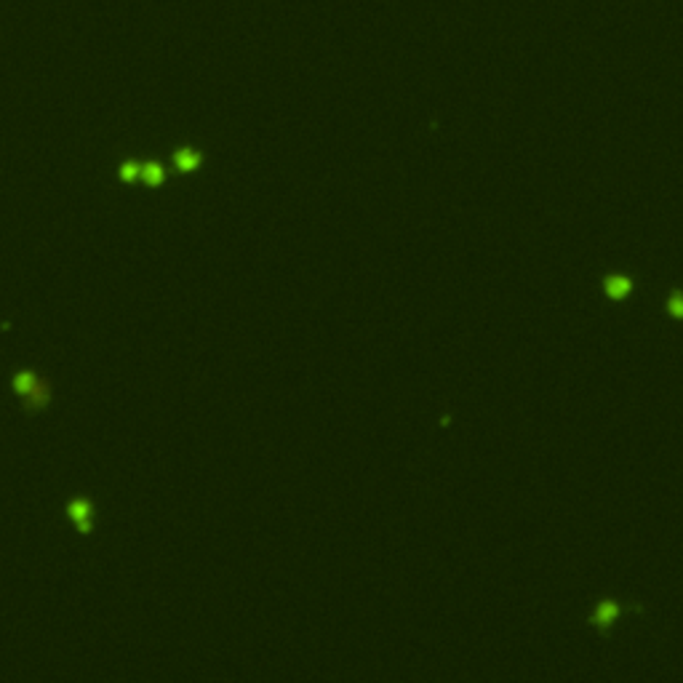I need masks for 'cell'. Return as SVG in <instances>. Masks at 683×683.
Returning <instances> with one entry per match:
<instances>
[{
  "mask_svg": "<svg viewBox=\"0 0 683 683\" xmlns=\"http://www.w3.org/2000/svg\"><path fill=\"white\" fill-rule=\"evenodd\" d=\"M13 390L22 398H27L30 406L35 408L48 403V387H45V382H40L33 371H16V374H13Z\"/></svg>",
  "mask_w": 683,
  "mask_h": 683,
  "instance_id": "obj_1",
  "label": "cell"
},
{
  "mask_svg": "<svg viewBox=\"0 0 683 683\" xmlns=\"http://www.w3.org/2000/svg\"><path fill=\"white\" fill-rule=\"evenodd\" d=\"M200 163H203V155L195 147H179L174 153V168L179 174H192L200 168Z\"/></svg>",
  "mask_w": 683,
  "mask_h": 683,
  "instance_id": "obj_2",
  "label": "cell"
},
{
  "mask_svg": "<svg viewBox=\"0 0 683 683\" xmlns=\"http://www.w3.org/2000/svg\"><path fill=\"white\" fill-rule=\"evenodd\" d=\"M139 179L150 187H160L165 179V168L160 163H139Z\"/></svg>",
  "mask_w": 683,
  "mask_h": 683,
  "instance_id": "obj_3",
  "label": "cell"
},
{
  "mask_svg": "<svg viewBox=\"0 0 683 683\" xmlns=\"http://www.w3.org/2000/svg\"><path fill=\"white\" fill-rule=\"evenodd\" d=\"M72 518L77 520L80 531H89L91 529V505L89 502H75V505H72Z\"/></svg>",
  "mask_w": 683,
  "mask_h": 683,
  "instance_id": "obj_4",
  "label": "cell"
},
{
  "mask_svg": "<svg viewBox=\"0 0 683 683\" xmlns=\"http://www.w3.org/2000/svg\"><path fill=\"white\" fill-rule=\"evenodd\" d=\"M118 177H121V182H136L139 179V163L136 160H123L118 165Z\"/></svg>",
  "mask_w": 683,
  "mask_h": 683,
  "instance_id": "obj_5",
  "label": "cell"
},
{
  "mask_svg": "<svg viewBox=\"0 0 683 683\" xmlns=\"http://www.w3.org/2000/svg\"><path fill=\"white\" fill-rule=\"evenodd\" d=\"M608 294H614V297H622V294H628L630 291V280L628 278H608Z\"/></svg>",
  "mask_w": 683,
  "mask_h": 683,
  "instance_id": "obj_6",
  "label": "cell"
},
{
  "mask_svg": "<svg viewBox=\"0 0 683 683\" xmlns=\"http://www.w3.org/2000/svg\"><path fill=\"white\" fill-rule=\"evenodd\" d=\"M611 617H614V606L603 603V606H601V611H598V619H601V622H611Z\"/></svg>",
  "mask_w": 683,
  "mask_h": 683,
  "instance_id": "obj_7",
  "label": "cell"
},
{
  "mask_svg": "<svg viewBox=\"0 0 683 683\" xmlns=\"http://www.w3.org/2000/svg\"><path fill=\"white\" fill-rule=\"evenodd\" d=\"M670 310L675 312V315H683V297H681V294H675V297H672Z\"/></svg>",
  "mask_w": 683,
  "mask_h": 683,
  "instance_id": "obj_8",
  "label": "cell"
}]
</instances>
